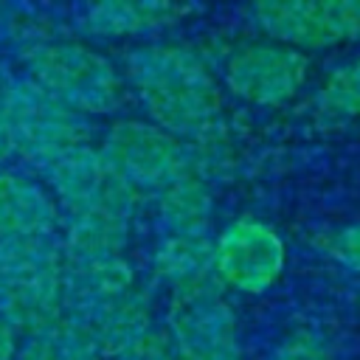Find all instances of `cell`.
<instances>
[{"mask_svg":"<svg viewBox=\"0 0 360 360\" xmlns=\"http://www.w3.org/2000/svg\"><path fill=\"white\" fill-rule=\"evenodd\" d=\"M127 82L149 121L188 141L219 135L222 93L205 56L188 45L152 42L127 53Z\"/></svg>","mask_w":360,"mask_h":360,"instance_id":"obj_1","label":"cell"},{"mask_svg":"<svg viewBox=\"0 0 360 360\" xmlns=\"http://www.w3.org/2000/svg\"><path fill=\"white\" fill-rule=\"evenodd\" d=\"M65 315V256L51 236L0 239V318L37 335Z\"/></svg>","mask_w":360,"mask_h":360,"instance_id":"obj_2","label":"cell"},{"mask_svg":"<svg viewBox=\"0 0 360 360\" xmlns=\"http://www.w3.org/2000/svg\"><path fill=\"white\" fill-rule=\"evenodd\" d=\"M0 107L14 152L39 169L90 143L87 118L45 93L28 76H0Z\"/></svg>","mask_w":360,"mask_h":360,"instance_id":"obj_3","label":"cell"},{"mask_svg":"<svg viewBox=\"0 0 360 360\" xmlns=\"http://www.w3.org/2000/svg\"><path fill=\"white\" fill-rule=\"evenodd\" d=\"M101 155L135 197L160 194L183 177H205L200 149L152 121H118L107 129Z\"/></svg>","mask_w":360,"mask_h":360,"instance_id":"obj_4","label":"cell"},{"mask_svg":"<svg viewBox=\"0 0 360 360\" xmlns=\"http://www.w3.org/2000/svg\"><path fill=\"white\" fill-rule=\"evenodd\" d=\"M28 79L82 115H101L118 107L124 82L115 65L90 45L34 42L22 51Z\"/></svg>","mask_w":360,"mask_h":360,"instance_id":"obj_5","label":"cell"},{"mask_svg":"<svg viewBox=\"0 0 360 360\" xmlns=\"http://www.w3.org/2000/svg\"><path fill=\"white\" fill-rule=\"evenodd\" d=\"M248 17L267 39L301 53L360 42V0H259Z\"/></svg>","mask_w":360,"mask_h":360,"instance_id":"obj_6","label":"cell"},{"mask_svg":"<svg viewBox=\"0 0 360 360\" xmlns=\"http://www.w3.org/2000/svg\"><path fill=\"white\" fill-rule=\"evenodd\" d=\"M214 278L219 287L262 295L284 273L287 250L278 231L262 219L242 217L214 239Z\"/></svg>","mask_w":360,"mask_h":360,"instance_id":"obj_7","label":"cell"},{"mask_svg":"<svg viewBox=\"0 0 360 360\" xmlns=\"http://www.w3.org/2000/svg\"><path fill=\"white\" fill-rule=\"evenodd\" d=\"M166 332L183 360H236V315L217 281L174 292Z\"/></svg>","mask_w":360,"mask_h":360,"instance_id":"obj_8","label":"cell"},{"mask_svg":"<svg viewBox=\"0 0 360 360\" xmlns=\"http://www.w3.org/2000/svg\"><path fill=\"white\" fill-rule=\"evenodd\" d=\"M307 82V56L281 42H248L228 53L225 84L228 90L259 107H278L298 96Z\"/></svg>","mask_w":360,"mask_h":360,"instance_id":"obj_9","label":"cell"},{"mask_svg":"<svg viewBox=\"0 0 360 360\" xmlns=\"http://www.w3.org/2000/svg\"><path fill=\"white\" fill-rule=\"evenodd\" d=\"M42 172L68 214L115 211V214L132 217V211H135L138 197L110 169L101 149H93L90 143L62 155Z\"/></svg>","mask_w":360,"mask_h":360,"instance_id":"obj_10","label":"cell"},{"mask_svg":"<svg viewBox=\"0 0 360 360\" xmlns=\"http://www.w3.org/2000/svg\"><path fill=\"white\" fill-rule=\"evenodd\" d=\"M200 6L172 0H101L90 3L79 14V31L104 39L146 37L166 31L194 14Z\"/></svg>","mask_w":360,"mask_h":360,"instance_id":"obj_11","label":"cell"},{"mask_svg":"<svg viewBox=\"0 0 360 360\" xmlns=\"http://www.w3.org/2000/svg\"><path fill=\"white\" fill-rule=\"evenodd\" d=\"M149 315H152L149 295L135 287V290H129L112 301H104L87 312H79L73 318L84 323L98 354L112 360L115 354H121L127 346H132L141 335H146L152 329Z\"/></svg>","mask_w":360,"mask_h":360,"instance_id":"obj_12","label":"cell"},{"mask_svg":"<svg viewBox=\"0 0 360 360\" xmlns=\"http://www.w3.org/2000/svg\"><path fill=\"white\" fill-rule=\"evenodd\" d=\"M59 222L56 200L22 174H0V239L51 236Z\"/></svg>","mask_w":360,"mask_h":360,"instance_id":"obj_13","label":"cell"},{"mask_svg":"<svg viewBox=\"0 0 360 360\" xmlns=\"http://www.w3.org/2000/svg\"><path fill=\"white\" fill-rule=\"evenodd\" d=\"M214 242L211 236H160L152 253V273L158 281L183 292L214 278Z\"/></svg>","mask_w":360,"mask_h":360,"instance_id":"obj_14","label":"cell"},{"mask_svg":"<svg viewBox=\"0 0 360 360\" xmlns=\"http://www.w3.org/2000/svg\"><path fill=\"white\" fill-rule=\"evenodd\" d=\"M214 194L205 177L191 174L158 194V222L163 236H208Z\"/></svg>","mask_w":360,"mask_h":360,"instance_id":"obj_15","label":"cell"},{"mask_svg":"<svg viewBox=\"0 0 360 360\" xmlns=\"http://www.w3.org/2000/svg\"><path fill=\"white\" fill-rule=\"evenodd\" d=\"M132 217L115 211H82L68 214L62 256L65 259H101L124 256L129 242Z\"/></svg>","mask_w":360,"mask_h":360,"instance_id":"obj_16","label":"cell"},{"mask_svg":"<svg viewBox=\"0 0 360 360\" xmlns=\"http://www.w3.org/2000/svg\"><path fill=\"white\" fill-rule=\"evenodd\" d=\"M17 360H101V354L84 323L65 312L56 323L31 335Z\"/></svg>","mask_w":360,"mask_h":360,"instance_id":"obj_17","label":"cell"},{"mask_svg":"<svg viewBox=\"0 0 360 360\" xmlns=\"http://www.w3.org/2000/svg\"><path fill=\"white\" fill-rule=\"evenodd\" d=\"M318 107L332 118H360V56L343 62L323 79Z\"/></svg>","mask_w":360,"mask_h":360,"instance_id":"obj_18","label":"cell"},{"mask_svg":"<svg viewBox=\"0 0 360 360\" xmlns=\"http://www.w3.org/2000/svg\"><path fill=\"white\" fill-rule=\"evenodd\" d=\"M267 360H332V349L326 338L315 329H301L290 335Z\"/></svg>","mask_w":360,"mask_h":360,"instance_id":"obj_19","label":"cell"},{"mask_svg":"<svg viewBox=\"0 0 360 360\" xmlns=\"http://www.w3.org/2000/svg\"><path fill=\"white\" fill-rule=\"evenodd\" d=\"M112 360H183V354H180V349L174 346V340L166 329L152 326L146 335H141L132 346H127Z\"/></svg>","mask_w":360,"mask_h":360,"instance_id":"obj_20","label":"cell"},{"mask_svg":"<svg viewBox=\"0 0 360 360\" xmlns=\"http://www.w3.org/2000/svg\"><path fill=\"white\" fill-rule=\"evenodd\" d=\"M326 250L340 267H346L349 273L360 276V222L335 231L326 239Z\"/></svg>","mask_w":360,"mask_h":360,"instance_id":"obj_21","label":"cell"},{"mask_svg":"<svg viewBox=\"0 0 360 360\" xmlns=\"http://www.w3.org/2000/svg\"><path fill=\"white\" fill-rule=\"evenodd\" d=\"M0 360H17V332L0 318Z\"/></svg>","mask_w":360,"mask_h":360,"instance_id":"obj_22","label":"cell"},{"mask_svg":"<svg viewBox=\"0 0 360 360\" xmlns=\"http://www.w3.org/2000/svg\"><path fill=\"white\" fill-rule=\"evenodd\" d=\"M0 76H3V70H0ZM11 152H14L11 135H8V124H6V115H3V107H0V163H3Z\"/></svg>","mask_w":360,"mask_h":360,"instance_id":"obj_23","label":"cell"}]
</instances>
